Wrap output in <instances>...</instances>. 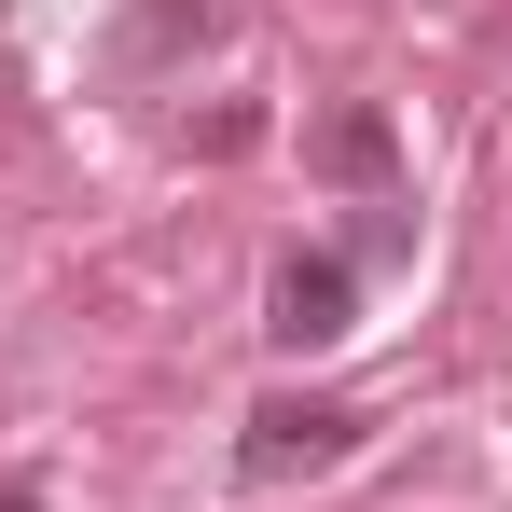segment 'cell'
I'll return each instance as SVG.
<instances>
[{
	"label": "cell",
	"mask_w": 512,
	"mask_h": 512,
	"mask_svg": "<svg viewBox=\"0 0 512 512\" xmlns=\"http://www.w3.org/2000/svg\"><path fill=\"white\" fill-rule=\"evenodd\" d=\"M0 512H42V485H0Z\"/></svg>",
	"instance_id": "obj_5"
},
{
	"label": "cell",
	"mask_w": 512,
	"mask_h": 512,
	"mask_svg": "<svg viewBox=\"0 0 512 512\" xmlns=\"http://www.w3.org/2000/svg\"><path fill=\"white\" fill-rule=\"evenodd\" d=\"M305 167L346 180V194H402V125H388L374 97H333V111L305 125Z\"/></svg>",
	"instance_id": "obj_3"
},
{
	"label": "cell",
	"mask_w": 512,
	"mask_h": 512,
	"mask_svg": "<svg viewBox=\"0 0 512 512\" xmlns=\"http://www.w3.org/2000/svg\"><path fill=\"white\" fill-rule=\"evenodd\" d=\"M263 333L291 346V360H305V346H333V333H360V277H346L333 250H291L277 277H263Z\"/></svg>",
	"instance_id": "obj_2"
},
{
	"label": "cell",
	"mask_w": 512,
	"mask_h": 512,
	"mask_svg": "<svg viewBox=\"0 0 512 512\" xmlns=\"http://www.w3.org/2000/svg\"><path fill=\"white\" fill-rule=\"evenodd\" d=\"M208 28H222V0H139L125 56H167V42H208Z\"/></svg>",
	"instance_id": "obj_4"
},
{
	"label": "cell",
	"mask_w": 512,
	"mask_h": 512,
	"mask_svg": "<svg viewBox=\"0 0 512 512\" xmlns=\"http://www.w3.org/2000/svg\"><path fill=\"white\" fill-rule=\"evenodd\" d=\"M360 402H319V388H277V402H250V429H236V471L250 485H291V471H333V457H360Z\"/></svg>",
	"instance_id": "obj_1"
}]
</instances>
